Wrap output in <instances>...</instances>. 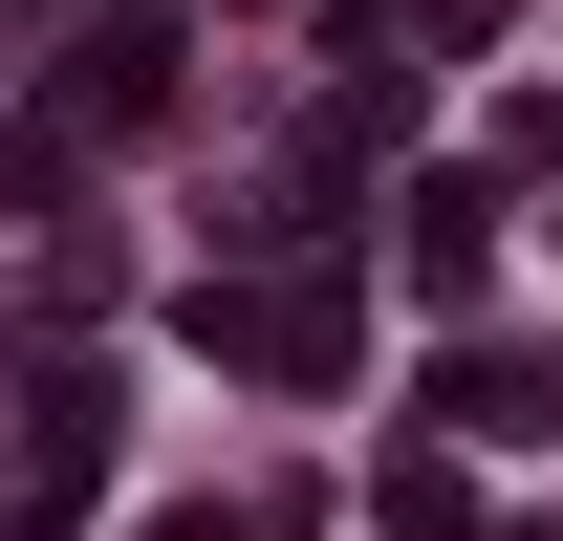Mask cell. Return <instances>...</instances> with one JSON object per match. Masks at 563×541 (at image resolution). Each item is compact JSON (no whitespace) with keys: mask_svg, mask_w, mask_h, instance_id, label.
Wrapping results in <instances>:
<instances>
[{"mask_svg":"<svg viewBox=\"0 0 563 541\" xmlns=\"http://www.w3.org/2000/svg\"><path fill=\"white\" fill-rule=\"evenodd\" d=\"M196 346L261 368V390H325V368H347V303H325V281H239V303H217L196 281Z\"/></svg>","mask_w":563,"mask_h":541,"instance_id":"1","label":"cell"},{"mask_svg":"<svg viewBox=\"0 0 563 541\" xmlns=\"http://www.w3.org/2000/svg\"><path fill=\"white\" fill-rule=\"evenodd\" d=\"M174 109V22H109V44H66V131H152Z\"/></svg>","mask_w":563,"mask_h":541,"instance_id":"2","label":"cell"},{"mask_svg":"<svg viewBox=\"0 0 563 541\" xmlns=\"http://www.w3.org/2000/svg\"><path fill=\"white\" fill-rule=\"evenodd\" d=\"M433 411H455V433H563V368H520V346H455V368H433Z\"/></svg>","mask_w":563,"mask_h":541,"instance_id":"3","label":"cell"},{"mask_svg":"<svg viewBox=\"0 0 563 541\" xmlns=\"http://www.w3.org/2000/svg\"><path fill=\"white\" fill-rule=\"evenodd\" d=\"M477 261H498V196H477V174H433V196H412V281H433V303H477Z\"/></svg>","mask_w":563,"mask_h":541,"instance_id":"4","label":"cell"}]
</instances>
